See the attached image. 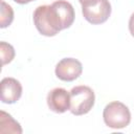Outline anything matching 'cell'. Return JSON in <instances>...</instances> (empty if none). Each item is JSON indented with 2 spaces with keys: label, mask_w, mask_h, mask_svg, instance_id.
<instances>
[{
  "label": "cell",
  "mask_w": 134,
  "mask_h": 134,
  "mask_svg": "<svg viewBox=\"0 0 134 134\" xmlns=\"http://www.w3.org/2000/svg\"><path fill=\"white\" fill-rule=\"evenodd\" d=\"M32 19L37 30L45 37H53L63 30L59 16L52 5L38 6L34 12Z\"/></svg>",
  "instance_id": "obj_1"
},
{
  "label": "cell",
  "mask_w": 134,
  "mask_h": 134,
  "mask_svg": "<svg viewBox=\"0 0 134 134\" xmlns=\"http://www.w3.org/2000/svg\"><path fill=\"white\" fill-rule=\"evenodd\" d=\"M94 91L85 85L75 86L70 90V109L69 111L76 116L87 114L94 106Z\"/></svg>",
  "instance_id": "obj_2"
},
{
  "label": "cell",
  "mask_w": 134,
  "mask_h": 134,
  "mask_svg": "<svg viewBox=\"0 0 134 134\" xmlns=\"http://www.w3.org/2000/svg\"><path fill=\"white\" fill-rule=\"evenodd\" d=\"M103 118L107 127L111 129H124L131 121V112L121 102H111L104 108Z\"/></svg>",
  "instance_id": "obj_3"
},
{
  "label": "cell",
  "mask_w": 134,
  "mask_h": 134,
  "mask_svg": "<svg viewBox=\"0 0 134 134\" xmlns=\"http://www.w3.org/2000/svg\"><path fill=\"white\" fill-rule=\"evenodd\" d=\"M111 4L109 0H97L91 4L82 6V14L86 21L93 25L106 22L111 15Z\"/></svg>",
  "instance_id": "obj_4"
},
{
  "label": "cell",
  "mask_w": 134,
  "mask_h": 134,
  "mask_svg": "<svg viewBox=\"0 0 134 134\" xmlns=\"http://www.w3.org/2000/svg\"><path fill=\"white\" fill-rule=\"evenodd\" d=\"M55 75L64 82H72L76 80L83 72L82 63L73 58L62 59L55 66Z\"/></svg>",
  "instance_id": "obj_5"
},
{
  "label": "cell",
  "mask_w": 134,
  "mask_h": 134,
  "mask_svg": "<svg viewBox=\"0 0 134 134\" xmlns=\"http://www.w3.org/2000/svg\"><path fill=\"white\" fill-rule=\"evenodd\" d=\"M47 106L54 113H64L70 109V92L64 88H54L47 94Z\"/></svg>",
  "instance_id": "obj_6"
},
{
  "label": "cell",
  "mask_w": 134,
  "mask_h": 134,
  "mask_svg": "<svg viewBox=\"0 0 134 134\" xmlns=\"http://www.w3.org/2000/svg\"><path fill=\"white\" fill-rule=\"evenodd\" d=\"M1 102L4 104H15L22 95V85L14 77H4L1 81Z\"/></svg>",
  "instance_id": "obj_7"
},
{
  "label": "cell",
  "mask_w": 134,
  "mask_h": 134,
  "mask_svg": "<svg viewBox=\"0 0 134 134\" xmlns=\"http://www.w3.org/2000/svg\"><path fill=\"white\" fill-rule=\"evenodd\" d=\"M51 5L55 9L59 16V19L62 24V28L63 29L69 28L72 25L74 18H75L74 8L71 5V3H69L66 0H57Z\"/></svg>",
  "instance_id": "obj_8"
},
{
  "label": "cell",
  "mask_w": 134,
  "mask_h": 134,
  "mask_svg": "<svg viewBox=\"0 0 134 134\" xmlns=\"http://www.w3.org/2000/svg\"><path fill=\"white\" fill-rule=\"evenodd\" d=\"M0 133H22V128L20 124L15 120L10 114L6 113L5 111L0 112Z\"/></svg>",
  "instance_id": "obj_9"
},
{
  "label": "cell",
  "mask_w": 134,
  "mask_h": 134,
  "mask_svg": "<svg viewBox=\"0 0 134 134\" xmlns=\"http://www.w3.org/2000/svg\"><path fill=\"white\" fill-rule=\"evenodd\" d=\"M0 27L6 28L8 27L14 20V10L9 4L5 1L1 0V16H0Z\"/></svg>",
  "instance_id": "obj_10"
},
{
  "label": "cell",
  "mask_w": 134,
  "mask_h": 134,
  "mask_svg": "<svg viewBox=\"0 0 134 134\" xmlns=\"http://www.w3.org/2000/svg\"><path fill=\"white\" fill-rule=\"evenodd\" d=\"M0 52H1V59H2V65L3 66L10 63L15 58L14 47L4 41H2L0 43Z\"/></svg>",
  "instance_id": "obj_11"
},
{
  "label": "cell",
  "mask_w": 134,
  "mask_h": 134,
  "mask_svg": "<svg viewBox=\"0 0 134 134\" xmlns=\"http://www.w3.org/2000/svg\"><path fill=\"white\" fill-rule=\"evenodd\" d=\"M129 30H130L131 36L134 38V13L131 15L129 19Z\"/></svg>",
  "instance_id": "obj_12"
},
{
  "label": "cell",
  "mask_w": 134,
  "mask_h": 134,
  "mask_svg": "<svg viewBox=\"0 0 134 134\" xmlns=\"http://www.w3.org/2000/svg\"><path fill=\"white\" fill-rule=\"evenodd\" d=\"M97 0H79V2L82 4V6H85V5H88V4H91L93 2H95Z\"/></svg>",
  "instance_id": "obj_13"
},
{
  "label": "cell",
  "mask_w": 134,
  "mask_h": 134,
  "mask_svg": "<svg viewBox=\"0 0 134 134\" xmlns=\"http://www.w3.org/2000/svg\"><path fill=\"white\" fill-rule=\"evenodd\" d=\"M13 1H15L18 4H27V3L31 2V1H35V0H13Z\"/></svg>",
  "instance_id": "obj_14"
}]
</instances>
